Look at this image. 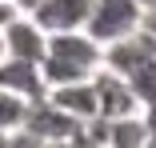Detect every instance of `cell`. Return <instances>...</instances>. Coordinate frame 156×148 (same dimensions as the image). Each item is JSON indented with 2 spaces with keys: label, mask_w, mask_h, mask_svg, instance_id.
Masks as SVG:
<instances>
[{
  "label": "cell",
  "mask_w": 156,
  "mask_h": 148,
  "mask_svg": "<svg viewBox=\"0 0 156 148\" xmlns=\"http://www.w3.org/2000/svg\"><path fill=\"white\" fill-rule=\"evenodd\" d=\"M140 20H144L140 0H92V12L84 20V32L92 40H100V44H112L120 36L136 32Z\"/></svg>",
  "instance_id": "cell-1"
},
{
  "label": "cell",
  "mask_w": 156,
  "mask_h": 148,
  "mask_svg": "<svg viewBox=\"0 0 156 148\" xmlns=\"http://www.w3.org/2000/svg\"><path fill=\"white\" fill-rule=\"evenodd\" d=\"M92 88H96V116L116 120V116H132L140 112V100L132 92V84L112 68H96L92 72Z\"/></svg>",
  "instance_id": "cell-2"
},
{
  "label": "cell",
  "mask_w": 156,
  "mask_h": 148,
  "mask_svg": "<svg viewBox=\"0 0 156 148\" xmlns=\"http://www.w3.org/2000/svg\"><path fill=\"white\" fill-rule=\"evenodd\" d=\"M48 56H60L84 72H96L100 68V56H104V44L92 40L84 28H64V32H48Z\"/></svg>",
  "instance_id": "cell-3"
},
{
  "label": "cell",
  "mask_w": 156,
  "mask_h": 148,
  "mask_svg": "<svg viewBox=\"0 0 156 148\" xmlns=\"http://www.w3.org/2000/svg\"><path fill=\"white\" fill-rule=\"evenodd\" d=\"M48 48V32L28 16V12H16L12 20H4V52L8 56H20V60H36Z\"/></svg>",
  "instance_id": "cell-4"
},
{
  "label": "cell",
  "mask_w": 156,
  "mask_h": 148,
  "mask_svg": "<svg viewBox=\"0 0 156 148\" xmlns=\"http://www.w3.org/2000/svg\"><path fill=\"white\" fill-rule=\"evenodd\" d=\"M92 12V0H36V8L28 12L44 32H64V28H84Z\"/></svg>",
  "instance_id": "cell-5"
},
{
  "label": "cell",
  "mask_w": 156,
  "mask_h": 148,
  "mask_svg": "<svg viewBox=\"0 0 156 148\" xmlns=\"http://www.w3.org/2000/svg\"><path fill=\"white\" fill-rule=\"evenodd\" d=\"M0 88L24 96L28 104L40 100V96L48 92V84H44V76H40V64H36V60H20V56H4V60H0Z\"/></svg>",
  "instance_id": "cell-6"
},
{
  "label": "cell",
  "mask_w": 156,
  "mask_h": 148,
  "mask_svg": "<svg viewBox=\"0 0 156 148\" xmlns=\"http://www.w3.org/2000/svg\"><path fill=\"white\" fill-rule=\"evenodd\" d=\"M56 108H64L72 120H88L96 116V88H92V76L88 80H72V84H56L44 92Z\"/></svg>",
  "instance_id": "cell-7"
},
{
  "label": "cell",
  "mask_w": 156,
  "mask_h": 148,
  "mask_svg": "<svg viewBox=\"0 0 156 148\" xmlns=\"http://www.w3.org/2000/svg\"><path fill=\"white\" fill-rule=\"evenodd\" d=\"M108 144L112 148H128V144H148V128H144V116H116L108 120Z\"/></svg>",
  "instance_id": "cell-8"
},
{
  "label": "cell",
  "mask_w": 156,
  "mask_h": 148,
  "mask_svg": "<svg viewBox=\"0 0 156 148\" xmlns=\"http://www.w3.org/2000/svg\"><path fill=\"white\" fill-rule=\"evenodd\" d=\"M24 112H28V100L16 96V92H8V88H0V128H4V132L20 128L24 124Z\"/></svg>",
  "instance_id": "cell-9"
},
{
  "label": "cell",
  "mask_w": 156,
  "mask_h": 148,
  "mask_svg": "<svg viewBox=\"0 0 156 148\" xmlns=\"http://www.w3.org/2000/svg\"><path fill=\"white\" fill-rule=\"evenodd\" d=\"M140 116H144V128H148V144H156V104H144Z\"/></svg>",
  "instance_id": "cell-10"
},
{
  "label": "cell",
  "mask_w": 156,
  "mask_h": 148,
  "mask_svg": "<svg viewBox=\"0 0 156 148\" xmlns=\"http://www.w3.org/2000/svg\"><path fill=\"white\" fill-rule=\"evenodd\" d=\"M140 28H144V32H148V36L156 40V8H152V12H144V20H140Z\"/></svg>",
  "instance_id": "cell-11"
},
{
  "label": "cell",
  "mask_w": 156,
  "mask_h": 148,
  "mask_svg": "<svg viewBox=\"0 0 156 148\" xmlns=\"http://www.w3.org/2000/svg\"><path fill=\"white\" fill-rule=\"evenodd\" d=\"M16 12H20V8L12 4V0H0V24H4V20H12Z\"/></svg>",
  "instance_id": "cell-12"
},
{
  "label": "cell",
  "mask_w": 156,
  "mask_h": 148,
  "mask_svg": "<svg viewBox=\"0 0 156 148\" xmlns=\"http://www.w3.org/2000/svg\"><path fill=\"white\" fill-rule=\"evenodd\" d=\"M12 4H16L20 12H32V8H36V0H12Z\"/></svg>",
  "instance_id": "cell-13"
},
{
  "label": "cell",
  "mask_w": 156,
  "mask_h": 148,
  "mask_svg": "<svg viewBox=\"0 0 156 148\" xmlns=\"http://www.w3.org/2000/svg\"><path fill=\"white\" fill-rule=\"evenodd\" d=\"M4 56L8 52H4V24H0V60H4Z\"/></svg>",
  "instance_id": "cell-14"
}]
</instances>
